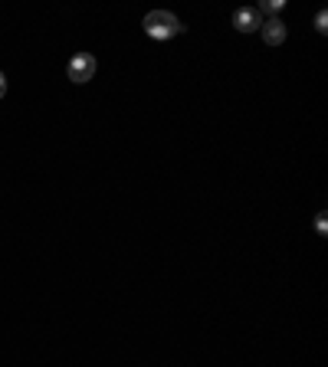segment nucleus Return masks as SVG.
I'll list each match as a JSON object with an SVG mask.
<instances>
[{
	"label": "nucleus",
	"mask_w": 328,
	"mask_h": 367,
	"mask_svg": "<svg viewBox=\"0 0 328 367\" xmlns=\"http://www.w3.org/2000/svg\"><path fill=\"white\" fill-rule=\"evenodd\" d=\"M283 7H285V0H263V10H266V13H279Z\"/></svg>",
	"instance_id": "obj_5"
},
{
	"label": "nucleus",
	"mask_w": 328,
	"mask_h": 367,
	"mask_svg": "<svg viewBox=\"0 0 328 367\" xmlns=\"http://www.w3.org/2000/svg\"><path fill=\"white\" fill-rule=\"evenodd\" d=\"M4 92H7V76L0 72V99H4Z\"/></svg>",
	"instance_id": "obj_7"
},
{
	"label": "nucleus",
	"mask_w": 328,
	"mask_h": 367,
	"mask_svg": "<svg viewBox=\"0 0 328 367\" xmlns=\"http://www.w3.org/2000/svg\"><path fill=\"white\" fill-rule=\"evenodd\" d=\"M141 26H145V33L151 36V40H171V36L184 33V23L174 17V13H168V10H151Z\"/></svg>",
	"instance_id": "obj_1"
},
{
	"label": "nucleus",
	"mask_w": 328,
	"mask_h": 367,
	"mask_svg": "<svg viewBox=\"0 0 328 367\" xmlns=\"http://www.w3.org/2000/svg\"><path fill=\"white\" fill-rule=\"evenodd\" d=\"M328 17H325V10H322V13H319V17H315V30H319V33H325V30H328Z\"/></svg>",
	"instance_id": "obj_6"
},
{
	"label": "nucleus",
	"mask_w": 328,
	"mask_h": 367,
	"mask_svg": "<svg viewBox=\"0 0 328 367\" xmlns=\"http://www.w3.org/2000/svg\"><path fill=\"white\" fill-rule=\"evenodd\" d=\"M234 26L240 30V33H253V30L263 26V13H259L256 7H240L234 13Z\"/></svg>",
	"instance_id": "obj_4"
},
{
	"label": "nucleus",
	"mask_w": 328,
	"mask_h": 367,
	"mask_svg": "<svg viewBox=\"0 0 328 367\" xmlns=\"http://www.w3.org/2000/svg\"><path fill=\"white\" fill-rule=\"evenodd\" d=\"M259 33H263V43L266 46H283L285 36H289V30H285V23L279 17H273V20H263Z\"/></svg>",
	"instance_id": "obj_3"
},
{
	"label": "nucleus",
	"mask_w": 328,
	"mask_h": 367,
	"mask_svg": "<svg viewBox=\"0 0 328 367\" xmlns=\"http://www.w3.org/2000/svg\"><path fill=\"white\" fill-rule=\"evenodd\" d=\"M66 72H70V79L76 82V86L89 82V79L95 76V56L92 53H76V56L70 60V66H66Z\"/></svg>",
	"instance_id": "obj_2"
}]
</instances>
